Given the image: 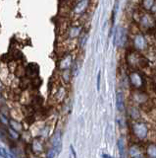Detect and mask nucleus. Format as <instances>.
I'll use <instances>...</instances> for the list:
<instances>
[{
  "mask_svg": "<svg viewBox=\"0 0 156 158\" xmlns=\"http://www.w3.org/2000/svg\"><path fill=\"white\" fill-rule=\"evenodd\" d=\"M126 31L122 27H117L114 34V46H123L126 43Z\"/></svg>",
  "mask_w": 156,
  "mask_h": 158,
  "instance_id": "obj_1",
  "label": "nucleus"
},
{
  "mask_svg": "<svg viewBox=\"0 0 156 158\" xmlns=\"http://www.w3.org/2000/svg\"><path fill=\"white\" fill-rule=\"evenodd\" d=\"M134 133L138 139H145L147 136V127L143 123H137L134 126Z\"/></svg>",
  "mask_w": 156,
  "mask_h": 158,
  "instance_id": "obj_2",
  "label": "nucleus"
},
{
  "mask_svg": "<svg viewBox=\"0 0 156 158\" xmlns=\"http://www.w3.org/2000/svg\"><path fill=\"white\" fill-rule=\"evenodd\" d=\"M51 143H52L51 149H53L57 154H58L61 151V147H62V136H61L60 132H57L53 136Z\"/></svg>",
  "mask_w": 156,
  "mask_h": 158,
  "instance_id": "obj_3",
  "label": "nucleus"
},
{
  "mask_svg": "<svg viewBox=\"0 0 156 158\" xmlns=\"http://www.w3.org/2000/svg\"><path fill=\"white\" fill-rule=\"evenodd\" d=\"M89 0H81V1L78 2V4L75 6L74 12L76 14H82L84 11H86V9L89 6Z\"/></svg>",
  "mask_w": 156,
  "mask_h": 158,
  "instance_id": "obj_4",
  "label": "nucleus"
},
{
  "mask_svg": "<svg viewBox=\"0 0 156 158\" xmlns=\"http://www.w3.org/2000/svg\"><path fill=\"white\" fill-rule=\"evenodd\" d=\"M38 71H39V67L36 63H30L26 69L27 74H28L29 76H32V77L36 76L37 74H38Z\"/></svg>",
  "mask_w": 156,
  "mask_h": 158,
  "instance_id": "obj_5",
  "label": "nucleus"
},
{
  "mask_svg": "<svg viewBox=\"0 0 156 158\" xmlns=\"http://www.w3.org/2000/svg\"><path fill=\"white\" fill-rule=\"evenodd\" d=\"M124 106H125V101H124V95L122 92H117L116 94V108L118 111H122L124 110Z\"/></svg>",
  "mask_w": 156,
  "mask_h": 158,
  "instance_id": "obj_6",
  "label": "nucleus"
},
{
  "mask_svg": "<svg viewBox=\"0 0 156 158\" xmlns=\"http://www.w3.org/2000/svg\"><path fill=\"white\" fill-rule=\"evenodd\" d=\"M117 146L118 150H119V158H126V149H125V143H124V139L120 137L117 142Z\"/></svg>",
  "mask_w": 156,
  "mask_h": 158,
  "instance_id": "obj_7",
  "label": "nucleus"
},
{
  "mask_svg": "<svg viewBox=\"0 0 156 158\" xmlns=\"http://www.w3.org/2000/svg\"><path fill=\"white\" fill-rule=\"evenodd\" d=\"M135 45L138 49H143L145 46V40L141 35H138L135 39Z\"/></svg>",
  "mask_w": 156,
  "mask_h": 158,
  "instance_id": "obj_8",
  "label": "nucleus"
},
{
  "mask_svg": "<svg viewBox=\"0 0 156 158\" xmlns=\"http://www.w3.org/2000/svg\"><path fill=\"white\" fill-rule=\"evenodd\" d=\"M130 78H131V82L133 83L135 86L140 87L141 84H142V79H141V77L138 75V73H132Z\"/></svg>",
  "mask_w": 156,
  "mask_h": 158,
  "instance_id": "obj_9",
  "label": "nucleus"
},
{
  "mask_svg": "<svg viewBox=\"0 0 156 158\" xmlns=\"http://www.w3.org/2000/svg\"><path fill=\"white\" fill-rule=\"evenodd\" d=\"M130 154H131L132 158H137L138 156L142 155L140 149L138 148V146H132L130 148Z\"/></svg>",
  "mask_w": 156,
  "mask_h": 158,
  "instance_id": "obj_10",
  "label": "nucleus"
},
{
  "mask_svg": "<svg viewBox=\"0 0 156 158\" xmlns=\"http://www.w3.org/2000/svg\"><path fill=\"white\" fill-rule=\"evenodd\" d=\"M141 24L144 27H151L153 25V20H152L148 15H144L141 19Z\"/></svg>",
  "mask_w": 156,
  "mask_h": 158,
  "instance_id": "obj_11",
  "label": "nucleus"
},
{
  "mask_svg": "<svg viewBox=\"0 0 156 158\" xmlns=\"http://www.w3.org/2000/svg\"><path fill=\"white\" fill-rule=\"evenodd\" d=\"M147 154L151 158H156V145L155 144H150L147 147Z\"/></svg>",
  "mask_w": 156,
  "mask_h": 158,
  "instance_id": "obj_12",
  "label": "nucleus"
},
{
  "mask_svg": "<svg viewBox=\"0 0 156 158\" xmlns=\"http://www.w3.org/2000/svg\"><path fill=\"white\" fill-rule=\"evenodd\" d=\"M80 32H81V28H79V27H73L69 32L70 38H76V37L80 35Z\"/></svg>",
  "mask_w": 156,
  "mask_h": 158,
  "instance_id": "obj_13",
  "label": "nucleus"
},
{
  "mask_svg": "<svg viewBox=\"0 0 156 158\" xmlns=\"http://www.w3.org/2000/svg\"><path fill=\"white\" fill-rule=\"evenodd\" d=\"M71 62H72V59H71V56H67L65 59L61 62V68H68L71 65Z\"/></svg>",
  "mask_w": 156,
  "mask_h": 158,
  "instance_id": "obj_14",
  "label": "nucleus"
},
{
  "mask_svg": "<svg viewBox=\"0 0 156 158\" xmlns=\"http://www.w3.org/2000/svg\"><path fill=\"white\" fill-rule=\"evenodd\" d=\"M0 156L2 158H13L12 155L9 152H7V150L3 147H0Z\"/></svg>",
  "mask_w": 156,
  "mask_h": 158,
  "instance_id": "obj_15",
  "label": "nucleus"
},
{
  "mask_svg": "<svg viewBox=\"0 0 156 158\" xmlns=\"http://www.w3.org/2000/svg\"><path fill=\"white\" fill-rule=\"evenodd\" d=\"M143 5L145 9H151L154 5V0H143Z\"/></svg>",
  "mask_w": 156,
  "mask_h": 158,
  "instance_id": "obj_16",
  "label": "nucleus"
},
{
  "mask_svg": "<svg viewBox=\"0 0 156 158\" xmlns=\"http://www.w3.org/2000/svg\"><path fill=\"white\" fill-rule=\"evenodd\" d=\"M100 78H101V73L99 71L98 72V74H97V85H96L97 91H99V89H100Z\"/></svg>",
  "mask_w": 156,
  "mask_h": 158,
  "instance_id": "obj_17",
  "label": "nucleus"
},
{
  "mask_svg": "<svg viewBox=\"0 0 156 158\" xmlns=\"http://www.w3.org/2000/svg\"><path fill=\"white\" fill-rule=\"evenodd\" d=\"M70 148H71V151H72V153H73V155H74V158H77V154L76 152H75V149H74V147L71 145L70 146Z\"/></svg>",
  "mask_w": 156,
  "mask_h": 158,
  "instance_id": "obj_18",
  "label": "nucleus"
},
{
  "mask_svg": "<svg viewBox=\"0 0 156 158\" xmlns=\"http://www.w3.org/2000/svg\"><path fill=\"white\" fill-rule=\"evenodd\" d=\"M102 158H114L113 156H111V155H109V154H102Z\"/></svg>",
  "mask_w": 156,
  "mask_h": 158,
  "instance_id": "obj_19",
  "label": "nucleus"
},
{
  "mask_svg": "<svg viewBox=\"0 0 156 158\" xmlns=\"http://www.w3.org/2000/svg\"><path fill=\"white\" fill-rule=\"evenodd\" d=\"M137 158H144V156H143V155H140V156H138V157H137Z\"/></svg>",
  "mask_w": 156,
  "mask_h": 158,
  "instance_id": "obj_20",
  "label": "nucleus"
},
{
  "mask_svg": "<svg viewBox=\"0 0 156 158\" xmlns=\"http://www.w3.org/2000/svg\"><path fill=\"white\" fill-rule=\"evenodd\" d=\"M79 1H81V0H79Z\"/></svg>",
  "mask_w": 156,
  "mask_h": 158,
  "instance_id": "obj_21",
  "label": "nucleus"
}]
</instances>
